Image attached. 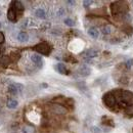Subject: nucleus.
<instances>
[{"instance_id": "17", "label": "nucleus", "mask_w": 133, "mask_h": 133, "mask_svg": "<svg viewBox=\"0 0 133 133\" xmlns=\"http://www.w3.org/2000/svg\"><path fill=\"white\" fill-rule=\"evenodd\" d=\"M113 30H114V28H113L111 25H107V26H104V27L102 28L101 32H102L103 35H110V34L113 32Z\"/></svg>"}, {"instance_id": "1", "label": "nucleus", "mask_w": 133, "mask_h": 133, "mask_svg": "<svg viewBox=\"0 0 133 133\" xmlns=\"http://www.w3.org/2000/svg\"><path fill=\"white\" fill-rule=\"evenodd\" d=\"M111 10L113 16H118V15H125L128 14V5L124 4L123 2H113L111 4Z\"/></svg>"}, {"instance_id": "19", "label": "nucleus", "mask_w": 133, "mask_h": 133, "mask_svg": "<svg viewBox=\"0 0 133 133\" xmlns=\"http://www.w3.org/2000/svg\"><path fill=\"white\" fill-rule=\"evenodd\" d=\"M122 29H123V31H124L125 33L127 34V35H129V36H131V35L133 34V28L130 26V25H128V24L125 25V26H123Z\"/></svg>"}, {"instance_id": "5", "label": "nucleus", "mask_w": 133, "mask_h": 133, "mask_svg": "<svg viewBox=\"0 0 133 133\" xmlns=\"http://www.w3.org/2000/svg\"><path fill=\"white\" fill-rule=\"evenodd\" d=\"M10 7H12V8L17 11V15H22V14L24 12V9H25L24 4H23L21 1H18V0L12 1V2L10 3Z\"/></svg>"}, {"instance_id": "18", "label": "nucleus", "mask_w": 133, "mask_h": 133, "mask_svg": "<svg viewBox=\"0 0 133 133\" xmlns=\"http://www.w3.org/2000/svg\"><path fill=\"white\" fill-rule=\"evenodd\" d=\"M125 114H126L127 117L132 118L133 117V104H128V105L125 108Z\"/></svg>"}, {"instance_id": "13", "label": "nucleus", "mask_w": 133, "mask_h": 133, "mask_svg": "<svg viewBox=\"0 0 133 133\" xmlns=\"http://www.w3.org/2000/svg\"><path fill=\"white\" fill-rule=\"evenodd\" d=\"M88 35L93 39H97L98 36H99V32H98V30L96 28H90L88 30Z\"/></svg>"}, {"instance_id": "16", "label": "nucleus", "mask_w": 133, "mask_h": 133, "mask_svg": "<svg viewBox=\"0 0 133 133\" xmlns=\"http://www.w3.org/2000/svg\"><path fill=\"white\" fill-rule=\"evenodd\" d=\"M10 64V58L8 57V56H6V55H3L1 58H0V65L3 66V68H5V66H7L8 65Z\"/></svg>"}, {"instance_id": "29", "label": "nucleus", "mask_w": 133, "mask_h": 133, "mask_svg": "<svg viewBox=\"0 0 133 133\" xmlns=\"http://www.w3.org/2000/svg\"><path fill=\"white\" fill-rule=\"evenodd\" d=\"M120 41H121V39H112V40H111L112 43H118V42H120Z\"/></svg>"}, {"instance_id": "30", "label": "nucleus", "mask_w": 133, "mask_h": 133, "mask_svg": "<svg viewBox=\"0 0 133 133\" xmlns=\"http://www.w3.org/2000/svg\"><path fill=\"white\" fill-rule=\"evenodd\" d=\"M66 3H68V4H71V5L73 6V5L75 4V1H73V0H68V1H66Z\"/></svg>"}, {"instance_id": "7", "label": "nucleus", "mask_w": 133, "mask_h": 133, "mask_svg": "<svg viewBox=\"0 0 133 133\" xmlns=\"http://www.w3.org/2000/svg\"><path fill=\"white\" fill-rule=\"evenodd\" d=\"M54 69L56 70L57 73H59V74H62V75H69V74H70V71H69L66 68V66H65L64 64H62V63H58L57 65H55Z\"/></svg>"}, {"instance_id": "31", "label": "nucleus", "mask_w": 133, "mask_h": 133, "mask_svg": "<svg viewBox=\"0 0 133 133\" xmlns=\"http://www.w3.org/2000/svg\"><path fill=\"white\" fill-rule=\"evenodd\" d=\"M41 86L43 87V88H47L48 87V84H46V83H43V84H41Z\"/></svg>"}, {"instance_id": "8", "label": "nucleus", "mask_w": 133, "mask_h": 133, "mask_svg": "<svg viewBox=\"0 0 133 133\" xmlns=\"http://www.w3.org/2000/svg\"><path fill=\"white\" fill-rule=\"evenodd\" d=\"M31 61L35 64V66H38L39 69H41L42 66H43V59L39 54H33L31 56Z\"/></svg>"}, {"instance_id": "33", "label": "nucleus", "mask_w": 133, "mask_h": 133, "mask_svg": "<svg viewBox=\"0 0 133 133\" xmlns=\"http://www.w3.org/2000/svg\"><path fill=\"white\" fill-rule=\"evenodd\" d=\"M0 28H1V23H0Z\"/></svg>"}, {"instance_id": "36", "label": "nucleus", "mask_w": 133, "mask_h": 133, "mask_svg": "<svg viewBox=\"0 0 133 133\" xmlns=\"http://www.w3.org/2000/svg\"><path fill=\"white\" fill-rule=\"evenodd\" d=\"M0 53H1V50H0Z\"/></svg>"}, {"instance_id": "12", "label": "nucleus", "mask_w": 133, "mask_h": 133, "mask_svg": "<svg viewBox=\"0 0 133 133\" xmlns=\"http://www.w3.org/2000/svg\"><path fill=\"white\" fill-rule=\"evenodd\" d=\"M17 105H18L17 100L14 99V98L8 99V100H7V102H6V107H7L8 109H10V110H15V109H17Z\"/></svg>"}, {"instance_id": "28", "label": "nucleus", "mask_w": 133, "mask_h": 133, "mask_svg": "<svg viewBox=\"0 0 133 133\" xmlns=\"http://www.w3.org/2000/svg\"><path fill=\"white\" fill-rule=\"evenodd\" d=\"M57 15L61 16V17L64 16V15H65V9H64V8H61V9L58 10V14H57Z\"/></svg>"}, {"instance_id": "11", "label": "nucleus", "mask_w": 133, "mask_h": 133, "mask_svg": "<svg viewBox=\"0 0 133 133\" xmlns=\"http://www.w3.org/2000/svg\"><path fill=\"white\" fill-rule=\"evenodd\" d=\"M97 54H98L97 50L93 49V48H90V49L86 50V52H85V56H86V58H93V57H96Z\"/></svg>"}, {"instance_id": "9", "label": "nucleus", "mask_w": 133, "mask_h": 133, "mask_svg": "<svg viewBox=\"0 0 133 133\" xmlns=\"http://www.w3.org/2000/svg\"><path fill=\"white\" fill-rule=\"evenodd\" d=\"M7 18H8V21H10L12 23H16L17 22V14L12 7H9L8 10H7Z\"/></svg>"}, {"instance_id": "32", "label": "nucleus", "mask_w": 133, "mask_h": 133, "mask_svg": "<svg viewBox=\"0 0 133 133\" xmlns=\"http://www.w3.org/2000/svg\"><path fill=\"white\" fill-rule=\"evenodd\" d=\"M22 133H27V132H25V131H23V132H22Z\"/></svg>"}, {"instance_id": "14", "label": "nucleus", "mask_w": 133, "mask_h": 133, "mask_svg": "<svg viewBox=\"0 0 133 133\" xmlns=\"http://www.w3.org/2000/svg\"><path fill=\"white\" fill-rule=\"evenodd\" d=\"M8 92H9L11 95H17V94L19 93L17 87L16 86V84H11V85L8 86Z\"/></svg>"}, {"instance_id": "3", "label": "nucleus", "mask_w": 133, "mask_h": 133, "mask_svg": "<svg viewBox=\"0 0 133 133\" xmlns=\"http://www.w3.org/2000/svg\"><path fill=\"white\" fill-rule=\"evenodd\" d=\"M33 49L35 50L36 52L40 53V54L49 55L51 50H52V47H51V45H50L49 43H47V42H41V43L35 45L33 47Z\"/></svg>"}, {"instance_id": "4", "label": "nucleus", "mask_w": 133, "mask_h": 133, "mask_svg": "<svg viewBox=\"0 0 133 133\" xmlns=\"http://www.w3.org/2000/svg\"><path fill=\"white\" fill-rule=\"evenodd\" d=\"M49 110L51 113L58 115V116H64L68 113V109L66 107H64L63 104H59V103H55V102L50 103Z\"/></svg>"}, {"instance_id": "20", "label": "nucleus", "mask_w": 133, "mask_h": 133, "mask_svg": "<svg viewBox=\"0 0 133 133\" xmlns=\"http://www.w3.org/2000/svg\"><path fill=\"white\" fill-rule=\"evenodd\" d=\"M64 23H65V25H66L68 27H74L75 26V22L72 18H66L64 21Z\"/></svg>"}, {"instance_id": "2", "label": "nucleus", "mask_w": 133, "mask_h": 133, "mask_svg": "<svg viewBox=\"0 0 133 133\" xmlns=\"http://www.w3.org/2000/svg\"><path fill=\"white\" fill-rule=\"evenodd\" d=\"M102 101L104 103V105L111 110H114L116 108V105L118 104L117 99L114 95L113 92H107L103 96H102Z\"/></svg>"}, {"instance_id": "24", "label": "nucleus", "mask_w": 133, "mask_h": 133, "mask_svg": "<svg viewBox=\"0 0 133 133\" xmlns=\"http://www.w3.org/2000/svg\"><path fill=\"white\" fill-rule=\"evenodd\" d=\"M91 131H92V133H101L100 128H98V127H95V126L91 128Z\"/></svg>"}, {"instance_id": "23", "label": "nucleus", "mask_w": 133, "mask_h": 133, "mask_svg": "<svg viewBox=\"0 0 133 133\" xmlns=\"http://www.w3.org/2000/svg\"><path fill=\"white\" fill-rule=\"evenodd\" d=\"M65 61L66 62H71L72 64H76L77 63V61L73 57V56H69V57H65Z\"/></svg>"}, {"instance_id": "22", "label": "nucleus", "mask_w": 133, "mask_h": 133, "mask_svg": "<svg viewBox=\"0 0 133 133\" xmlns=\"http://www.w3.org/2000/svg\"><path fill=\"white\" fill-rule=\"evenodd\" d=\"M119 82L121 84H123V85H127L128 84V79H127V77H121Z\"/></svg>"}, {"instance_id": "27", "label": "nucleus", "mask_w": 133, "mask_h": 133, "mask_svg": "<svg viewBox=\"0 0 133 133\" xmlns=\"http://www.w3.org/2000/svg\"><path fill=\"white\" fill-rule=\"evenodd\" d=\"M4 41H5V36H4V34L2 33V32H0V44L4 43Z\"/></svg>"}, {"instance_id": "26", "label": "nucleus", "mask_w": 133, "mask_h": 133, "mask_svg": "<svg viewBox=\"0 0 133 133\" xmlns=\"http://www.w3.org/2000/svg\"><path fill=\"white\" fill-rule=\"evenodd\" d=\"M15 84H16V86L17 87L18 91H19V92H22V91H23V89H24V85H23V84H19V83H15Z\"/></svg>"}, {"instance_id": "15", "label": "nucleus", "mask_w": 133, "mask_h": 133, "mask_svg": "<svg viewBox=\"0 0 133 133\" xmlns=\"http://www.w3.org/2000/svg\"><path fill=\"white\" fill-rule=\"evenodd\" d=\"M35 16L38 17V18H45L46 17V12H45V10L44 9H42V8H38V9H36V11H35Z\"/></svg>"}, {"instance_id": "10", "label": "nucleus", "mask_w": 133, "mask_h": 133, "mask_svg": "<svg viewBox=\"0 0 133 133\" xmlns=\"http://www.w3.org/2000/svg\"><path fill=\"white\" fill-rule=\"evenodd\" d=\"M17 40L22 43H26L29 41V35L26 32H19L17 34Z\"/></svg>"}, {"instance_id": "35", "label": "nucleus", "mask_w": 133, "mask_h": 133, "mask_svg": "<svg viewBox=\"0 0 133 133\" xmlns=\"http://www.w3.org/2000/svg\"><path fill=\"white\" fill-rule=\"evenodd\" d=\"M0 16H1V11H0Z\"/></svg>"}, {"instance_id": "6", "label": "nucleus", "mask_w": 133, "mask_h": 133, "mask_svg": "<svg viewBox=\"0 0 133 133\" xmlns=\"http://www.w3.org/2000/svg\"><path fill=\"white\" fill-rule=\"evenodd\" d=\"M78 73L83 77H87V76H89L91 74V69L88 66H86V65H81L78 69Z\"/></svg>"}, {"instance_id": "21", "label": "nucleus", "mask_w": 133, "mask_h": 133, "mask_svg": "<svg viewBox=\"0 0 133 133\" xmlns=\"http://www.w3.org/2000/svg\"><path fill=\"white\" fill-rule=\"evenodd\" d=\"M125 66L127 69H131L133 66V58L131 59H128V61H126V63H125Z\"/></svg>"}, {"instance_id": "34", "label": "nucleus", "mask_w": 133, "mask_h": 133, "mask_svg": "<svg viewBox=\"0 0 133 133\" xmlns=\"http://www.w3.org/2000/svg\"><path fill=\"white\" fill-rule=\"evenodd\" d=\"M48 133H54V132H48Z\"/></svg>"}, {"instance_id": "25", "label": "nucleus", "mask_w": 133, "mask_h": 133, "mask_svg": "<svg viewBox=\"0 0 133 133\" xmlns=\"http://www.w3.org/2000/svg\"><path fill=\"white\" fill-rule=\"evenodd\" d=\"M91 3H92V1H90V0H84V1H83L84 7H89Z\"/></svg>"}]
</instances>
